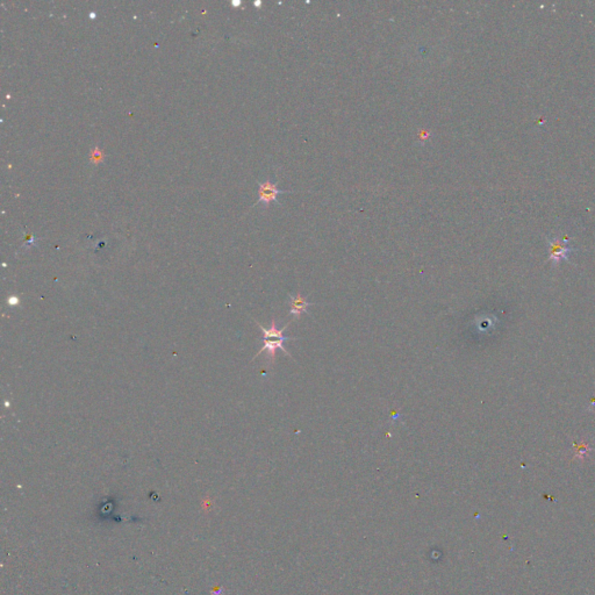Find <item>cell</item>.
I'll use <instances>...</instances> for the list:
<instances>
[{
    "instance_id": "6da1fadb",
    "label": "cell",
    "mask_w": 595,
    "mask_h": 595,
    "mask_svg": "<svg viewBox=\"0 0 595 595\" xmlns=\"http://www.w3.org/2000/svg\"><path fill=\"white\" fill-rule=\"evenodd\" d=\"M256 323H257L259 328H261L262 332H263V336H264V340H263V341H264V346L262 347V349L259 350L258 353H256L255 358L257 357V356L259 355V353H261V352H263V351H265V350H266V351L269 352V356H270L271 362H272L273 359H275V357H276V351H277V349H281V351L285 353V355H287L288 357H291V355H290V353H288V352L286 351V349H285V347H284V342H285V341L296 340V338L286 337V336H284V334H282V332H284L285 329H286L287 327H288V325L285 326L284 328H282V329H278V328H277V322H276L275 320H273V321H272V323H271V327H270V328H269V329H265L263 326H261V325H259V323L257 322V321H256Z\"/></svg>"
},
{
    "instance_id": "7a4b0ae2",
    "label": "cell",
    "mask_w": 595,
    "mask_h": 595,
    "mask_svg": "<svg viewBox=\"0 0 595 595\" xmlns=\"http://www.w3.org/2000/svg\"><path fill=\"white\" fill-rule=\"evenodd\" d=\"M284 193H292V191L281 190V188H278V182H272L270 179L263 182H258V200L255 205H259L261 202H263L264 208L269 207L271 202H276V204L281 205L278 196Z\"/></svg>"
},
{
    "instance_id": "3957f363",
    "label": "cell",
    "mask_w": 595,
    "mask_h": 595,
    "mask_svg": "<svg viewBox=\"0 0 595 595\" xmlns=\"http://www.w3.org/2000/svg\"><path fill=\"white\" fill-rule=\"evenodd\" d=\"M549 248H550V261L557 264L562 261V259H566L568 255L573 251L572 248L567 246L566 241H561L558 238L556 240L549 241Z\"/></svg>"
},
{
    "instance_id": "277c9868",
    "label": "cell",
    "mask_w": 595,
    "mask_h": 595,
    "mask_svg": "<svg viewBox=\"0 0 595 595\" xmlns=\"http://www.w3.org/2000/svg\"><path fill=\"white\" fill-rule=\"evenodd\" d=\"M290 314L296 316L297 319H299L300 315L302 313H308L307 308L312 303L308 302L307 299H306L305 297H302L301 294H298V296H290Z\"/></svg>"
},
{
    "instance_id": "5b68a950",
    "label": "cell",
    "mask_w": 595,
    "mask_h": 595,
    "mask_svg": "<svg viewBox=\"0 0 595 595\" xmlns=\"http://www.w3.org/2000/svg\"><path fill=\"white\" fill-rule=\"evenodd\" d=\"M592 451V446L587 442H581L578 446L576 444V449H574V458H578L580 461H584L585 458L588 457L590 452Z\"/></svg>"
},
{
    "instance_id": "8992f818",
    "label": "cell",
    "mask_w": 595,
    "mask_h": 595,
    "mask_svg": "<svg viewBox=\"0 0 595 595\" xmlns=\"http://www.w3.org/2000/svg\"><path fill=\"white\" fill-rule=\"evenodd\" d=\"M104 160V152L99 148H94L91 150V162L94 164H99L100 162Z\"/></svg>"
},
{
    "instance_id": "52a82bcc",
    "label": "cell",
    "mask_w": 595,
    "mask_h": 595,
    "mask_svg": "<svg viewBox=\"0 0 595 595\" xmlns=\"http://www.w3.org/2000/svg\"><path fill=\"white\" fill-rule=\"evenodd\" d=\"M430 136H431V132L428 129H420L419 132H417V138H419L421 144H425Z\"/></svg>"
},
{
    "instance_id": "ba28073f",
    "label": "cell",
    "mask_w": 595,
    "mask_h": 595,
    "mask_svg": "<svg viewBox=\"0 0 595 595\" xmlns=\"http://www.w3.org/2000/svg\"><path fill=\"white\" fill-rule=\"evenodd\" d=\"M241 4H242V2H241L240 0H237V1H235V0H232V1H231V5H232V6H235V7H238V6H240Z\"/></svg>"
},
{
    "instance_id": "9c48e42d",
    "label": "cell",
    "mask_w": 595,
    "mask_h": 595,
    "mask_svg": "<svg viewBox=\"0 0 595 595\" xmlns=\"http://www.w3.org/2000/svg\"><path fill=\"white\" fill-rule=\"evenodd\" d=\"M254 5L256 6V7H261V6H262V1H259V0H257V1H255V2H254Z\"/></svg>"
}]
</instances>
